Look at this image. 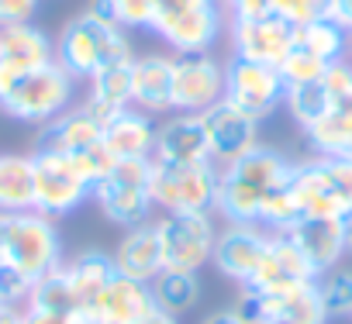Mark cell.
Returning <instances> with one entry per match:
<instances>
[{
  "label": "cell",
  "instance_id": "4316f807",
  "mask_svg": "<svg viewBox=\"0 0 352 324\" xmlns=\"http://www.w3.org/2000/svg\"><path fill=\"white\" fill-rule=\"evenodd\" d=\"M63 269H66V279H69V286H73V293H76V300H80L83 310L100 297V290H104V286L114 279V273H118L114 255L97 252V248L80 252L76 259L63 262Z\"/></svg>",
  "mask_w": 352,
  "mask_h": 324
},
{
  "label": "cell",
  "instance_id": "603a6c76",
  "mask_svg": "<svg viewBox=\"0 0 352 324\" xmlns=\"http://www.w3.org/2000/svg\"><path fill=\"white\" fill-rule=\"evenodd\" d=\"M131 107L145 114L173 111V56L148 52L131 62Z\"/></svg>",
  "mask_w": 352,
  "mask_h": 324
},
{
  "label": "cell",
  "instance_id": "44dd1931",
  "mask_svg": "<svg viewBox=\"0 0 352 324\" xmlns=\"http://www.w3.org/2000/svg\"><path fill=\"white\" fill-rule=\"evenodd\" d=\"M104 114H97L87 100L66 107L59 117H52L45 128H42V141L38 148H49V152H63V155H80L87 152L90 145H97L104 138Z\"/></svg>",
  "mask_w": 352,
  "mask_h": 324
},
{
  "label": "cell",
  "instance_id": "8d00e7d4",
  "mask_svg": "<svg viewBox=\"0 0 352 324\" xmlns=\"http://www.w3.org/2000/svg\"><path fill=\"white\" fill-rule=\"evenodd\" d=\"M270 11L294 28L331 18V0H270Z\"/></svg>",
  "mask_w": 352,
  "mask_h": 324
},
{
  "label": "cell",
  "instance_id": "7bdbcfd3",
  "mask_svg": "<svg viewBox=\"0 0 352 324\" xmlns=\"http://www.w3.org/2000/svg\"><path fill=\"white\" fill-rule=\"evenodd\" d=\"M331 18H335L345 32H352V0H331Z\"/></svg>",
  "mask_w": 352,
  "mask_h": 324
},
{
  "label": "cell",
  "instance_id": "484cf974",
  "mask_svg": "<svg viewBox=\"0 0 352 324\" xmlns=\"http://www.w3.org/2000/svg\"><path fill=\"white\" fill-rule=\"evenodd\" d=\"M114 266H118V273H124V276L152 286V279L166 269L162 266L159 231H155L152 221H142V224H135V228L124 231V238L114 248Z\"/></svg>",
  "mask_w": 352,
  "mask_h": 324
},
{
  "label": "cell",
  "instance_id": "6da1fadb",
  "mask_svg": "<svg viewBox=\"0 0 352 324\" xmlns=\"http://www.w3.org/2000/svg\"><path fill=\"white\" fill-rule=\"evenodd\" d=\"M294 162L266 145H256L242 159L218 166V207L214 214L228 224H259L263 204L290 180Z\"/></svg>",
  "mask_w": 352,
  "mask_h": 324
},
{
  "label": "cell",
  "instance_id": "74e56055",
  "mask_svg": "<svg viewBox=\"0 0 352 324\" xmlns=\"http://www.w3.org/2000/svg\"><path fill=\"white\" fill-rule=\"evenodd\" d=\"M42 0H0V28L4 25H28L35 21Z\"/></svg>",
  "mask_w": 352,
  "mask_h": 324
},
{
  "label": "cell",
  "instance_id": "f35d334b",
  "mask_svg": "<svg viewBox=\"0 0 352 324\" xmlns=\"http://www.w3.org/2000/svg\"><path fill=\"white\" fill-rule=\"evenodd\" d=\"M221 8H225L228 21H245V18L273 14L270 11V0H221Z\"/></svg>",
  "mask_w": 352,
  "mask_h": 324
},
{
  "label": "cell",
  "instance_id": "d4e9b609",
  "mask_svg": "<svg viewBox=\"0 0 352 324\" xmlns=\"http://www.w3.org/2000/svg\"><path fill=\"white\" fill-rule=\"evenodd\" d=\"M152 286L138 283L124 273H114V279L100 290V297L83 310L90 317H104L107 324H135L148 307H152Z\"/></svg>",
  "mask_w": 352,
  "mask_h": 324
},
{
  "label": "cell",
  "instance_id": "9a60e30c",
  "mask_svg": "<svg viewBox=\"0 0 352 324\" xmlns=\"http://www.w3.org/2000/svg\"><path fill=\"white\" fill-rule=\"evenodd\" d=\"M228 35H232V52L239 59L263 62V66H280L297 42V28L276 14L228 21Z\"/></svg>",
  "mask_w": 352,
  "mask_h": 324
},
{
  "label": "cell",
  "instance_id": "f6af8a7d",
  "mask_svg": "<svg viewBox=\"0 0 352 324\" xmlns=\"http://www.w3.org/2000/svg\"><path fill=\"white\" fill-rule=\"evenodd\" d=\"M0 324H25V321H21V310L4 307V310H0Z\"/></svg>",
  "mask_w": 352,
  "mask_h": 324
},
{
  "label": "cell",
  "instance_id": "836d02e7",
  "mask_svg": "<svg viewBox=\"0 0 352 324\" xmlns=\"http://www.w3.org/2000/svg\"><path fill=\"white\" fill-rule=\"evenodd\" d=\"M318 297H321V307L331 317H352V269L345 266H335L328 273L318 276Z\"/></svg>",
  "mask_w": 352,
  "mask_h": 324
},
{
  "label": "cell",
  "instance_id": "83f0119b",
  "mask_svg": "<svg viewBox=\"0 0 352 324\" xmlns=\"http://www.w3.org/2000/svg\"><path fill=\"white\" fill-rule=\"evenodd\" d=\"M131 62H135V56L124 59V62H111V66L97 69V73L87 80V83H90L87 104H90L97 114L111 117V114L131 107Z\"/></svg>",
  "mask_w": 352,
  "mask_h": 324
},
{
  "label": "cell",
  "instance_id": "7dc6e473",
  "mask_svg": "<svg viewBox=\"0 0 352 324\" xmlns=\"http://www.w3.org/2000/svg\"><path fill=\"white\" fill-rule=\"evenodd\" d=\"M345 59L352 62V32H349V52H345Z\"/></svg>",
  "mask_w": 352,
  "mask_h": 324
},
{
  "label": "cell",
  "instance_id": "60d3db41",
  "mask_svg": "<svg viewBox=\"0 0 352 324\" xmlns=\"http://www.w3.org/2000/svg\"><path fill=\"white\" fill-rule=\"evenodd\" d=\"M201 324H252V317H249L242 307H225V310H214V314H208Z\"/></svg>",
  "mask_w": 352,
  "mask_h": 324
},
{
  "label": "cell",
  "instance_id": "f1b7e54d",
  "mask_svg": "<svg viewBox=\"0 0 352 324\" xmlns=\"http://www.w3.org/2000/svg\"><path fill=\"white\" fill-rule=\"evenodd\" d=\"M0 211H35V162L32 155H0Z\"/></svg>",
  "mask_w": 352,
  "mask_h": 324
},
{
  "label": "cell",
  "instance_id": "ee69618b",
  "mask_svg": "<svg viewBox=\"0 0 352 324\" xmlns=\"http://www.w3.org/2000/svg\"><path fill=\"white\" fill-rule=\"evenodd\" d=\"M342 231H345V255L352 259V214L342 218Z\"/></svg>",
  "mask_w": 352,
  "mask_h": 324
},
{
  "label": "cell",
  "instance_id": "e575fe53",
  "mask_svg": "<svg viewBox=\"0 0 352 324\" xmlns=\"http://www.w3.org/2000/svg\"><path fill=\"white\" fill-rule=\"evenodd\" d=\"M90 11L111 18V21L121 25L124 32H138V28H152L155 0H94Z\"/></svg>",
  "mask_w": 352,
  "mask_h": 324
},
{
  "label": "cell",
  "instance_id": "d6986e66",
  "mask_svg": "<svg viewBox=\"0 0 352 324\" xmlns=\"http://www.w3.org/2000/svg\"><path fill=\"white\" fill-rule=\"evenodd\" d=\"M300 283H318V269L304 259V252L287 235L273 231L270 248H266L256 276L242 290L245 293H266V290H283V286H300Z\"/></svg>",
  "mask_w": 352,
  "mask_h": 324
},
{
  "label": "cell",
  "instance_id": "5bb4252c",
  "mask_svg": "<svg viewBox=\"0 0 352 324\" xmlns=\"http://www.w3.org/2000/svg\"><path fill=\"white\" fill-rule=\"evenodd\" d=\"M242 310L252 317V324H324L328 321L318 297V283L245 293Z\"/></svg>",
  "mask_w": 352,
  "mask_h": 324
},
{
  "label": "cell",
  "instance_id": "ffe728a7",
  "mask_svg": "<svg viewBox=\"0 0 352 324\" xmlns=\"http://www.w3.org/2000/svg\"><path fill=\"white\" fill-rule=\"evenodd\" d=\"M155 162H214L211 159V145H208V128H204V114H180L166 117L162 124H155Z\"/></svg>",
  "mask_w": 352,
  "mask_h": 324
},
{
  "label": "cell",
  "instance_id": "c3c4849f",
  "mask_svg": "<svg viewBox=\"0 0 352 324\" xmlns=\"http://www.w3.org/2000/svg\"><path fill=\"white\" fill-rule=\"evenodd\" d=\"M0 310H4V303H0Z\"/></svg>",
  "mask_w": 352,
  "mask_h": 324
},
{
  "label": "cell",
  "instance_id": "9c48e42d",
  "mask_svg": "<svg viewBox=\"0 0 352 324\" xmlns=\"http://www.w3.org/2000/svg\"><path fill=\"white\" fill-rule=\"evenodd\" d=\"M35 211L45 218H66L80 211L87 200H94V183L83 176V170L63 152L35 148Z\"/></svg>",
  "mask_w": 352,
  "mask_h": 324
},
{
  "label": "cell",
  "instance_id": "1f68e13d",
  "mask_svg": "<svg viewBox=\"0 0 352 324\" xmlns=\"http://www.w3.org/2000/svg\"><path fill=\"white\" fill-rule=\"evenodd\" d=\"M283 107L290 111V117L297 121V128H311L314 121L324 117V111L331 107V93L324 86V76L314 80V83H300V86H287V97H283Z\"/></svg>",
  "mask_w": 352,
  "mask_h": 324
},
{
  "label": "cell",
  "instance_id": "30bf717a",
  "mask_svg": "<svg viewBox=\"0 0 352 324\" xmlns=\"http://www.w3.org/2000/svg\"><path fill=\"white\" fill-rule=\"evenodd\" d=\"M162 266L169 273H201L214 259V214H162L155 221Z\"/></svg>",
  "mask_w": 352,
  "mask_h": 324
},
{
  "label": "cell",
  "instance_id": "277c9868",
  "mask_svg": "<svg viewBox=\"0 0 352 324\" xmlns=\"http://www.w3.org/2000/svg\"><path fill=\"white\" fill-rule=\"evenodd\" d=\"M290 194L304 218H345L352 214V159L349 155H314L294 162Z\"/></svg>",
  "mask_w": 352,
  "mask_h": 324
},
{
  "label": "cell",
  "instance_id": "ab89813d",
  "mask_svg": "<svg viewBox=\"0 0 352 324\" xmlns=\"http://www.w3.org/2000/svg\"><path fill=\"white\" fill-rule=\"evenodd\" d=\"M25 324H83V314L69 310H38V307H21Z\"/></svg>",
  "mask_w": 352,
  "mask_h": 324
},
{
  "label": "cell",
  "instance_id": "3957f363",
  "mask_svg": "<svg viewBox=\"0 0 352 324\" xmlns=\"http://www.w3.org/2000/svg\"><path fill=\"white\" fill-rule=\"evenodd\" d=\"M0 266L21 273L28 283H38L63 266V235L52 218L38 211H0Z\"/></svg>",
  "mask_w": 352,
  "mask_h": 324
},
{
  "label": "cell",
  "instance_id": "ba28073f",
  "mask_svg": "<svg viewBox=\"0 0 352 324\" xmlns=\"http://www.w3.org/2000/svg\"><path fill=\"white\" fill-rule=\"evenodd\" d=\"M152 159H121L94 183V204L121 228L142 224L152 207Z\"/></svg>",
  "mask_w": 352,
  "mask_h": 324
},
{
  "label": "cell",
  "instance_id": "d590c367",
  "mask_svg": "<svg viewBox=\"0 0 352 324\" xmlns=\"http://www.w3.org/2000/svg\"><path fill=\"white\" fill-rule=\"evenodd\" d=\"M276 69H280V76H283L287 86H300V83H314V80H321L331 66H328L324 59H318L314 52H307V49H300V45L294 42V49L287 52V59H283Z\"/></svg>",
  "mask_w": 352,
  "mask_h": 324
},
{
  "label": "cell",
  "instance_id": "7c38bea8",
  "mask_svg": "<svg viewBox=\"0 0 352 324\" xmlns=\"http://www.w3.org/2000/svg\"><path fill=\"white\" fill-rule=\"evenodd\" d=\"M324 86L331 93V107L304 135L314 155H349L352 159V62L349 59L335 62L324 73Z\"/></svg>",
  "mask_w": 352,
  "mask_h": 324
},
{
  "label": "cell",
  "instance_id": "bcb514c9",
  "mask_svg": "<svg viewBox=\"0 0 352 324\" xmlns=\"http://www.w3.org/2000/svg\"><path fill=\"white\" fill-rule=\"evenodd\" d=\"M83 324H107L104 317H90V314H83Z\"/></svg>",
  "mask_w": 352,
  "mask_h": 324
},
{
  "label": "cell",
  "instance_id": "b9f144b4",
  "mask_svg": "<svg viewBox=\"0 0 352 324\" xmlns=\"http://www.w3.org/2000/svg\"><path fill=\"white\" fill-rule=\"evenodd\" d=\"M135 324H180V317H176V314H169V310H162L159 303H152Z\"/></svg>",
  "mask_w": 352,
  "mask_h": 324
},
{
  "label": "cell",
  "instance_id": "e0dca14e",
  "mask_svg": "<svg viewBox=\"0 0 352 324\" xmlns=\"http://www.w3.org/2000/svg\"><path fill=\"white\" fill-rule=\"evenodd\" d=\"M56 59V42L38 25H4L0 28V93L25 73Z\"/></svg>",
  "mask_w": 352,
  "mask_h": 324
},
{
  "label": "cell",
  "instance_id": "f546056e",
  "mask_svg": "<svg viewBox=\"0 0 352 324\" xmlns=\"http://www.w3.org/2000/svg\"><path fill=\"white\" fill-rule=\"evenodd\" d=\"M152 300L162 310L180 317L184 310H190L201 300V273H169V269H162L152 279Z\"/></svg>",
  "mask_w": 352,
  "mask_h": 324
},
{
  "label": "cell",
  "instance_id": "cb8c5ba5",
  "mask_svg": "<svg viewBox=\"0 0 352 324\" xmlns=\"http://www.w3.org/2000/svg\"><path fill=\"white\" fill-rule=\"evenodd\" d=\"M104 148L121 159H152L155 152V121L138 107H124L104 121Z\"/></svg>",
  "mask_w": 352,
  "mask_h": 324
},
{
  "label": "cell",
  "instance_id": "7402d4cb",
  "mask_svg": "<svg viewBox=\"0 0 352 324\" xmlns=\"http://www.w3.org/2000/svg\"><path fill=\"white\" fill-rule=\"evenodd\" d=\"M283 235L304 252V259L318 269V276L342 266L345 259V231L338 218H304Z\"/></svg>",
  "mask_w": 352,
  "mask_h": 324
},
{
  "label": "cell",
  "instance_id": "5b68a950",
  "mask_svg": "<svg viewBox=\"0 0 352 324\" xmlns=\"http://www.w3.org/2000/svg\"><path fill=\"white\" fill-rule=\"evenodd\" d=\"M228 25L221 0H155L152 28L176 56L211 52Z\"/></svg>",
  "mask_w": 352,
  "mask_h": 324
},
{
  "label": "cell",
  "instance_id": "4dcf8cb0",
  "mask_svg": "<svg viewBox=\"0 0 352 324\" xmlns=\"http://www.w3.org/2000/svg\"><path fill=\"white\" fill-rule=\"evenodd\" d=\"M297 45L314 52L318 59H324L328 66L342 62L345 52H349V32L335 21V18H324V21H314V25H304L297 28Z\"/></svg>",
  "mask_w": 352,
  "mask_h": 324
},
{
  "label": "cell",
  "instance_id": "7a4b0ae2",
  "mask_svg": "<svg viewBox=\"0 0 352 324\" xmlns=\"http://www.w3.org/2000/svg\"><path fill=\"white\" fill-rule=\"evenodd\" d=\"M131 35L114 25L111 18L97 14V11H83L76 18L66 21V28L56 38V62L73 76V80H90L97 69L111 66V62H124L131 59Z\"/></svg>",
  "mask_w": 352,
  "mask_h": 324
},
{
  "label": "cell",
  "instance_id": "2e32d148",
  "mask_svg": "<svg viewBox=\"0 0 352 324\" xmlns=\"http://www.w3.org/2000/svg\"><path fill=\"white\" fill-rule=\"evenodd\" d=\"M270 238H273V231H266L263 224H225L218 231L211 266L221 276L235 279L239 286H249V279L256 276V269L270 248Z\"/></svg>",
  "mask_w": 352,
  "mask_h": 324
},
{
  "label": "cell",
  "instance_id": "4fadbf2b",
  "mask_svg": "<svg viewBox=\"0 0 352 324\" xmlns=\"http://www.w3.org/2000/svg\"><path fill=\"white\" fill-rule=\"evenodd\" d=\"M225 100V62L211 52L173 56V111L204 114Z\"/></svg>",
  "mask_w": 352,
  "mask_h": 324
},
{
  "label": "cell",
  "instance_id": "8fae6325",
  "mask_svg": "<svg viewBox=\"0 0 352 324\" xmlns=\"http://www.w3.org/2000/svg\"><path fill=\"white\" fill-rule=\"evenodd\" d=\"M283 97H287V83L276 66L249 62L239 56L225 62V100L242 114L263 121L283 104Z\"/></svg>",
  "mask_w": 352,
  "mask_h": 324
},
{
  "label": "cell",
  "instance_id": "52a82bcc",
  "mask_svg": "<svg viewBox=\"0 0 352 324\" xmlns=\"http://www.w3.org/2000/svg\"><path fill=\"white\" fill-rule=\"evenodd\" d=\"M152 207L162 214H214L218 162H155L152 159Z\"/></svg>",
  "mask_w": 352,
  "mask_h": 324
},
{
  "label": "cell",
  "instance_id": "8992f818",
  "mask_svg": "<svg viewBox=\"0 0 352 324\" xmlns=\"http://www.w3.org/2000/svg\"><path fill=\"white\" fill-rule=\"evenodd\" d=\"M76 83L56 59L25 73L21 80H14L4 93H0V111L14 121L25 124H49L52 117H59L66 107L76 104Z\"/></svg>",
  "mask_w": 352,
  "mask_h": 324
},
{
  "label": "cell",
  "instance_id": "ac0fdd59",
  "mask_svg": "<svg viewBox=\"0 0 352 324\" xmlns=\"http://www.w3.org/2000/svg\"><path fill=\"white\" fill-rule=\"evenodd\" d=\"M204 128H208L211 159L218 162V166H228V162L242 159L245 152H252L259 145V121L242 114L228 100L204 111Z\"/></svg>",
  "mask_w": 352,
  "mask_h": 324
},
{
  "label": "cell",
  "instance_id": "d6a6232c",
  "mask_svg": "<svg viewBox=\"0 0 352 324\" xmlns=\"http://www.w3.org/2000/svg\"><path fill=\"white\" fill-rule=\"evenodd\" d=\"M25 307L83 314V307H80V300H76V293H73V286H69V279H66V269H63V266H59V269H52L49 276H42V279L32 286V293H28V303H25Z\"/></svg>",
  "mask_w": 352,
  "mask_h": 324
}]
</instances>
